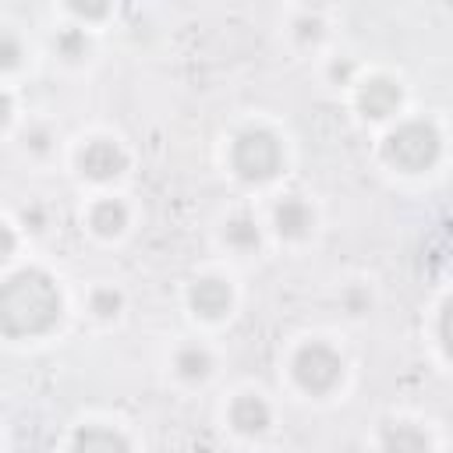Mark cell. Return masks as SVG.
<instances>
[{"label":"cell","instance_id":"cell-18","mask_svg":"<svg viewBox=\"0 0 453 453\" xmlns=\"http://www.w3.org/2000/svg\"><path fill=\"white\" fill-rule=\"evenodd\" d=\"M60 14H64V21L96 32L99 25H106L113 18V4H64Z\"/></svg>","mask_w":453,"mask_h":453},{"label":"cell","instance_id":"cell-1","mask_svg":"<svg viewBox=\"0 0 453 453\" xmlns=\"http://www.w3.org/2000/svg\"><path fill=\"white\" fill-rule=\"evenodd\" d=\"M64 319V294L53 273L21 265L0 280V336L39 340Z\"/></svg>","mask_w":453,"mask_h":453},{"label":"cell","instance_id":"cell-9","mask_svg":"<svg viewBox=\"0 0 453 453\" xmlns=\"http://www.w3.org/2000/svg\"><path fill=\"white\" fill-rule=\"evenodd\" d=\"M226 421H230V428H234L237 435L258 439V435H265V432L273 428V407H269V400H265L262 393L244 389V393H237V396L230 400Z\"/></svg>","mask_w":453,"mask_h":453},{"label":"cell","instance_id":"cell-23","mask_svg":"<svg viewBox=\"0 0 453 453\" xmlns=\"http://www.w3.org/2000/svg\"><path fill=\"white\" fill-rule=\"evenodd\" d=\"M449 301L442 297V304H439V311H435V343H439V350H442V357L449 354Z\"/></svg>","mask_w":453,"mask_h":453},{"label":"cell","instance_id":"cell-6","mask_svg":"<svg viewBox=\"0 0 453 453\" xmlns=\"http://www.w3.org/2000/svg\"><path fill=\"white\" fill-rule=\"evenodd\" d=\"M403 106V85L400 78L386 74V71H372V74H357L354 81V110L372 120V124H386L400 113Z\"/></svg>","mask_w":453,"mask_h":453},{"label":"cell","instance_id":"cell-22","mask_svg":"<svg viewBox=\"0 0 453 453\" xmlns=\"http://www.w3.org/2000/svg\"><path fill=\"white\" fill-rule=\"evenodd\" d=\"M340 301H343L347 315H354V319L368 315V308H372V294H368V287H361V283H350V287L340 294Z\"/></svg>","mask_w":453,"mask_h":453},{"label":"cell","instance_id":"cell-10","mask_svg":"<svg viewBox=\"0 0 453 453\" xmlns=\"http://www.w3.org/2000/svg\"><path fill=\"white\" fill-rule=\"evenodd\" d=\"M379 453H432V435L411 418H389L379 425Z\"/></svg>","mask_w":453,"mask_h":453},{"label":"cell","instance_id":"cell-4","mask_svg":"<svg viewBox=\"0 0 453 453\" xmlns=\"http://www.w3.org/2000/svg\"><path fill=\"white\" fill-rule=\"evenodd\" d=\"M287 372H290V382L304 396H329L343 382L347 361H343V354L333 343H326V340H304V343L294 347Z\"/></svg>","mask_w":453,"mask_h":453},{"label":"cell","instance_id":"cell-12","mask_svg":"<svg viewBox=\"0 0 453 453\" xmlns=\"http://www.w3.org/2000/svg\"><path fill=\"white\" fill-rule=\"evenodd\" d=\"M85 226H88V234H96L99 241H113V237H120V234L131 226V209H127V202L117 198V195H99V198L88 205V212H85Z\"/></svg>","mask_w":453,"mask_h":453},{"label":"cell","instance_id":"cell-16","mask_svg":"<svg viewBox=\"0 0 453 453\" xmlns=\"http://www.w3.org/2000/svg\"><path fill=\"white\" fill-rule=\"evenodd\" d=\"M219 237L234 255H255L262 248V223L251 212H234L223 219Z\"/></svg>","mask_w":453,"mask_h":453},{"label":"cell","instance_id":"cell-25","mask_svg":"<svg viewBox=\"0 0 453 453\" xmlns=\"http://www.w3.org/2000/svg\"><path fill=\"white\" fill-rule=\"evenodd\" d=\"M11 120H14V96L0 85V131L11 127Z\"/></svg>","mask_w":453,"mask_h":453},{"label":"cell","instance_id":"cell-13","mask_svg":"<svg viewBox=\"0 0 453 453\" xmlns=\"http://www.w3.org/2000/svg\"><path fill=\"white\" fill-rule=\"evenodd\" d=\"M173 375L180 379V382H188V386H198V382H205L212 372H216V357H212V350L205 347V343H198V340H188V343H180L177 350H173Z\"/></svg>","mask_w":453,"mask_h":453},{"label":"cell","instance_id":"cell-14","mask_svg":"<svg viewBox=\"0 0 453 453\" xmlns=\"http://www.w3.org/2000/svg\"><path fill=\"white\" fill-rule=\"evenodd\" d=\"M287 32L297 50H319L329 39V18L322 7H297L287 21Z\"/></svg>","mask_w":453,"mask_h":453},{"label":"cell","instance_id":"cell-15","mask_svg":"<svg viewBox=\"0 0 453 453\" xmlns=\"http://www.w3.org/2000/svg\"><path fill=\"white\" fill-rule=\"evenodd\" d=\"M50 50H53V57H57L60 64L78 67V64H88V57H92L96 42H92V32H88V28H78V25L64 21V25L53 32Z\"/></svg>","mask_w":453,"mask_h":453},{"label":"cell","instance_id":"cell-20","mask_svg":"<svg viewBox=\"0 0 453 453\" xmlns=\"http://www.w3.org/2000/svg\"><path fill=\"white\" fill-rule=\"evenodd\" d=\"M21 145H25V152H32V156H50V152L57 149V131H53L50 124L35 120V124H28V127H25Z\"/></svg>","mask_w":453,"mask_h":453},{"label":"cell","instance_id":"cell-5","mask_svg":"<svg viewBox=\"0 0 453 453\" xmlns=\"http://www.w3.org/2000/svg\"><path fill=\"white\" fill-rule=\"evenodd\" d=\"M74 166L92 184H113V180H120L127 173L131 156H127L124 142H117L113 134H92V138H85L78 145Z\"/></svg>","mask_w":453,"mask_h":453},{"label":"cell","instance_id":"cell-21","mask_svg":"<svg viewBox=\"0 0 453 453\" xmlns=\"http://www.w3.org/2000/svg\"><path fill=\"white\" fill-rule=\"evenodd\" d=\"M326 74H329V81H333V85H354V81H357V74H361V67H357V60H354V57H333V60H329V67H326Z\"/></svg>","mask_w":453,"mask_h":453},{"label":"cell","instance_id":"cell-8","mask_svg":"<svg viewBox=\"0 0 453 453\" xmlns=\"http://www.w3.org/2000/svg\"><path fill=\"white\" fill-rule=\"evenodd\" d=\"M315 205L304 198V195H283L276 205H273V234L280 241H290V244H301L315 234Z\"/></svg>","mask_w":453,"mask_h":453},{"label":"cell","instance_id":"cell-24","mask_svg":"<svg viewBox=\"0 0 453 453\" xmlns=\"http://www.w3.org/2000/svg\"><path fill=\"white\" fill-rule=\"evenodd\" d=\"M14 251H18V230H14L7 219H0V265H4Z\"/></svg>","mask_w":453,"mask_h":453},{"label":"cell","instance_id":"cell-19","mask_svg":"<svg viewBox=\"0 0 453 453\" xmlns=\"http://www.w3.org/2000/svg\"><path fill=\"white\" fill-rule=\"evenodd\" d=\"M28 60L25 39L14 28H0V74H18Z\"/></svg>","mask_w":453,"mask_h":453},{"label":"cell","instance_id":"cell-11","mask_svg":"<svg viewBox=\"0 0 453 453\" xmlns=\"http://www.w3.org/2000/svg\"><path fill=\"white\" fill-rule=\"evenodd\" d=\"M67 453H134V446L120 428L103 425V421H88V425H78L71 432Z\"/></svg>","mask_w":453,"mask_h":453},{"label":"cell","instance_id":"cell-17","mask_svg":"<svg viewBox=\"0 0 453 453\" xmlns=\"http://www.w3.org/2000/svg\"><path fill=\"white\" fill-rule=\"evenodd\" d=\"M88 311L99 322H117L120 311H124V290L113 287V283H96L88 290Z\"/></svg>","mask_w":453,"mask_h":453},{"label":"cell","instance_id":"cell-3","mask_svg":"<svg viewBox=\"0 0 453 453\" xmlns=\"http://www.w3.org/2000/svg\"><path fill=\"white\" fill-rule=\"evenodd\" d=\"M379 152H382L386 166H393L400 173H425L442 156V131L435 127V120L407 117V120H396L382 134Z\"/></svg>","mask_w":453,"mask_h":453},{"label":"cell","instance_id":"cell-7","mask_svg":"<svg viewBox=\"0 0 453 453\" xmlns=\"http://www.w3.org/2000/svg\"><path fill=\"white\" fill-rule=\"evenodd\" d=\"M184 301H188V311L202 322H223L230 319L234 311V283L226 276H216V273H205V276H195L184 290Z\"/></svg>","mask_w":453,"mask_h":453},{"label":"cell","instance_id":"cell-2","mask_svg":"<svg viewBox=\"0 0 453 453\" xmlns=\"http://www.w3.org/2000/svg\"><path fill=\"white\" fill-rule=\"evenodd\" d=\"M226 163H230V173L241 184H251V188L273 184L287 166L283 138L265 124H244L230 138Z\"/></svg>","mask_w":453,"mask_h":453}]
</instances>
